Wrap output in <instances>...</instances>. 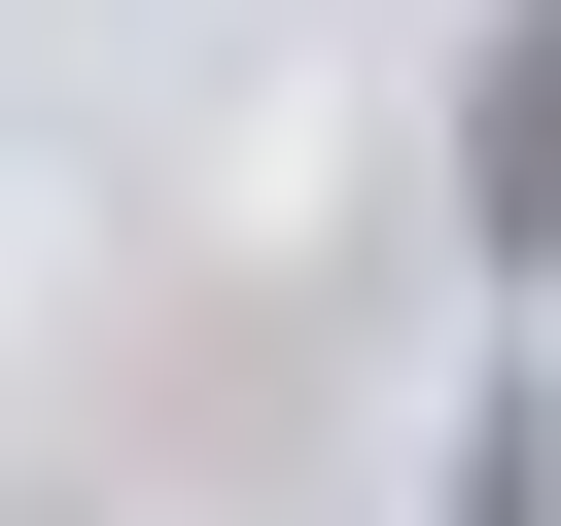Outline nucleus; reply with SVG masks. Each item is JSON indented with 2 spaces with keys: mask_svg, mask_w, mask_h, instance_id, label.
Here are the masks:
<instances>
[{
  "mask_svg": "<svg viewBox=\"0 0 561 526\" xmlns=\"http://www.w3.org/2000/svg\"><path fill=\"white\" fill-rule=\"evenodd\" d=\"M456 210H491V281L561 245V0H491V70H456Z\"/></svg>",
  "mask_w": 561,
  "mask_h": 526,
  "instance_id": "1",
  "label": "nucleus"
}]
</instances>
